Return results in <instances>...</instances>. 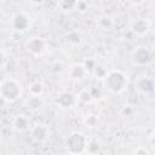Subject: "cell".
I'll return each mask as SVG.
<instances>
[{
    "instance_id": "cell-8",
    "label": "cell",
    "mask_w": 155,
    "mask_h": 155,
    "mask_svg": "<svg viewBox=\"0 0 155 155\" xmlns=\"http://www.w3.org/2000/svg\"><path fill=\"white\" fill-rule=\"evenodd\" d=\"M30 136L34 142L36 143H45L47 138L50 137V130L46 125H36L31 128Z\"/></svg>"
},
{
    "instance_id": "cell-2",
    "label": "cell",
    "mask_w": 155,
    "mask_h": 155,
    "mask_svg": "<svg viewBox=\"0 0 155 155\" xmlns=\"http://www.w3.org/2000/svg\"><path fill=\"white\" fill-rule=\"evenodd\" d=\"M21 85L15 79H6L0 82V97L7 102L13 103L21 97Z\"/></svg>"
},
{
    "instance_id": "cell-20",
    "label": "cell",
    "mask_w": 155,
    "mask_h": 155,
    "mask_svg": "<svg viewBox=\"0 0 155 155\" xmlns=\"http://www.w3.org/2000/svg\"><path fill=\"white\" fill-rule=\"evenodd\" d=\"M96 64H97L96 61L92 59V58H87V59H85V62L82 63V65H84V68H85V70H86L87 74H92V73H93V69H94Z\"/></svg>"
},
{
    "instance_id": "cell-17",
    "label": "cell",
    "mask_w": 155,
    "mask_h": 155,
    "mask_svg": "<svg viewBox=\"0 0 155 155\" xmlns=\"http://www.w3.org/2000/svg\"><path fill=\"white\" fill-rule=\"evenodd\" d=\"M29 91H30V94H34V96H41L42 92H44V85L42 82H33L29 87Z\"/></svg>"
},
{
    "instance_id": "cell-4",
    "label": "cell",
    "mask_w": 155,
    "mask_h": 155,
    "mask_svg": "<svg viewBox=\"0 0 155 155\" xmlns=\"http://www.w3.org/2000/svg\"><path fill=\"white\" fill-rule=\"evenodd\" d=\"M151 52L145 46H138L131 53V62L137 67H145L151 62Z\"/></svg>"
},
{
    "instance_id": "cell-16",
    "label": "cell",
    "mask_w": 155,
    "mask_h": 155,
    "mask_svg": "<svg viewBox=\"0 0 155 155\" xmlns=\"http://www.w3.org/2000/svg\"><path fill=\"white\" fill-rule=\"evenodd\" d=\"M76 98H78L79 102H81L84 104H87V103H90L92 101V94H91L90 90H82V91H80L78 93Z\"/></svg>"
},
{
    "instance_id": "cell-13",
    "label": "cell",
    "mask_w": 155,
    "mask_h": 155,
    "mask_svg": "<svg viewBox=\"0 0 155 155\" xmlns=\"http://www.w3.org/2000/svg\"><path fill=\"white\" fill-rule=\"evenodd\" d=\"M13 127L17 131H25L29 128V120L24 115H18L13 119Z\"/></svg>"
},
{
    "instance_id": "cell-23",
    "label": "cell",
    "mask_w": 155,
    "mask_h": 155,
    "mask_svg": "<svg viewBox=\"0 0 155 155\" xmlns=\"http://www.w3.org/2000/svg\"><path fill=\"white\" fill-rule=\"evenodd\" d=\"M7 63V57L2 50H0V69H2Z\"/></svg>"
},
{
    "instance_id": "cell-9",
    "label": "cell",
    "mask_w": 155,
    "mask_h": 155,
    "mask_svg": "<svg viewBox=\"0 0 155 155\" xmlns=\"http://www.w3.org/2000/svg\"><path fill=\"white\" fill-rule=\"evenodd\" d=\"M30 25V18L25 13H16L12 17V27L17 31H24Z\"/></svg>"
},
{
    "instance_id": "cell-6",
    "label": "cell",
    "mask_w": 155,
    "mask_h": 155,
    "mask_svg": "<svg viewBox=\"0 0 155 155\" xmlns=\"http://www.w3.org/2000/svg\"><path fill=\"white\" fill-rule=\"evenodd\" d=\"M150 21L147 18H136L132 23H131V30L134 35L137 36H144L148 34L149 29H150Z\"/></svg>"
},
{
    "instance_id": "cell-24",
    "label": "cell",
    "mask_w": 155,
    "mask_h": 155,
    "mask_svg": "<svg viewBox=\"0 0 155 155\" xmlns=\"http://www.w3.org/2000/svg\"><path fill=\"white\" fill-rule=\"evenodd\" d=\"M30 4H33V5H41L45 0H28Z\"/></svg>"
},
{
    "instance_id": "cell-15",
    "label": "cell",
    "mask_w": 155,
    "mask_h": 155,
    "mask_svg": "<svg viewBox=\"0 0 155 155\" xmlns=\"http://www.w3.org/2000/svg\"><path fill=\"white\" fill-rule=\"evenodd\" d=\"M65 41H67L68 44L75 46V45H79V44H80L81 36H80V34H79L78 31L73 30V31H69V33L65 35Z\"/></svg>"
},
{
    "instance_id": "cell-10",
    "label": "cell",
    "mask_w": 155,
    "mask_h": 155,
    "mask_svg": "<svg viewBox=\"0 0 155 155\" xmlns=\"http://www.w3.org/2000/svg\"><path fill=\"white\" fill-rule=\"evenodd\" d=\"M136 88L143 94H150L154 91V81L150 78H139L136 82Z\"/></svg>"
},
{
    "instance_id": "cell-12",
    "label": "cell",
    "mask_w": 155,
    "mask_h": 155,
    "mask_svg": "<svg viewBox=\"0 0 155 155\" xmlns=\"http://www.w3.org/2000/svg\"><path fill=\"white\" fill-rule=\"evenodd\" d=\"M69 74H70V78L74 79V80H81L87 73L84 68L82 64H73L70 70H69Z\"/></svg>"
},
{
    "instance_id": "cell-1",
    "label": "cell",
    "mask_w": 155,
    "mask_h": 155,
    "mask_svg": "<svg viewBox=\"0 0 155 155\" xmlns=\"http://www.w3.org/2000/svg\"><path fill=\"white\" fill-rule=\"evenodd\" d=\"M103 80L107 90L114 94L121 93L127 87V84H128L127 75L119 69H113L107 71V75L104 76Z\"/></svg>"
},
{
    "instance_id": "cell-22",
    "label": "cell",
    "mask_w": 155,
    "mask_h": 155,
    "mask_svg": "<svg viewBox=\"0 0 155 155\" xmlns=\"http://www.w3.org/2000/svg\"><path fill=\"white\" fill-rule=\"evenodd\" d=\"M85 124L88 126V127H94L97 125V117L94 115H90L87 116V119L85 120Z\"/></svg>"
},
{
    "instance_id": "cell-3",
    "label": "cell",
    "mask_w": 155,
    "mask_h": 155,
    "mask_svg": "<svg viewBox=\"0 0 155 155\" xmlns=\"http://www.w3.org/2000/svg\"><path fill=\"white\" fill-rule=\"evenodd\" d=\"M88 138L82 132H71L67 138V151L70 154H82L86 150Z\"/></svg>"
},
{
    "instance_id": "cell-19",
    "label": "cell",
    "mask_w": 155,
    "mask_h": 155,
    "mask_svg": "<svg viewBox=\"0 0 155 155\" xmlns=\"http://www.w3.org/2000/svg\"><path fill=\"white\" fill-rule=\"evenodd\" d=\"M97 79H104V76L107 75V69L101 65V64H96L94 69H93V73H92Z\"/></svg>"
},
{
    "instance_id": "cell-14",
    "label": "cell",
    "mask_w": 155,
    "mask_h": 155,
    "mask_svg": "<svg viewBox=\"0 0 155 155\" xmlns=\"http://www.w3.org/2000/svg\"><path fill=\"white\" fill-rule=\"evenodd\" d=\"M78 1L79 0H59V8L63 10V11H71L74 8H76V5H78Z\"/></svg>"
},
{
    "instance_id": "cell-21",
    "label": "cell",
    "mask_w": 155,
    "mask_h": 155,
    "mask_svg": "<svg viewBox=\"0 0 155 155\" xmlns=\"http://www.w3.org/2000/svg\"><path fill=\"white\" fill-rule=\"evenodd\" d=\"M133 154H136V155H150V151H149L145 147L139 145V147H137V148L134 149Z\"/></svg>"
},
{
    "instance_id": "cell-25",
    "label": "cell",
    "mask_w": 155,
    "mask_h": 155,
    "mask_svg": "<svg viewBox=\"0 0 155 155\" xmlns=\"http://www.w3.org/2000/svg\"><path fill=\"white\" fill-rule=\"evenodd\" d=\"M132 4H134V5H139V4H142L143 2V0H130Z\"/></svg>"
},
{
    "instance_id": "cell-5",
    "label": "cell",
    "mask_w": 155,
    "mask_h": 155,
    "mask_svg": "<svg viewBox=\"0 0 155 155\" xmlns=\"http://www.w3.org/2000/svg\"><path fill=\"white\" fill-rule=\"evenodd\" d=\"M45 47H46V42L42 38L39 36H34L30 38L27 42H25V48L27 51L33 54V56H41L45 52Z\"/></svg>"
},
{
    "instance_id": "cell-18",
    "label": "cell",
    "mask_w": 155,
    "mask_h": 155,
    "mask_svg": "<svg viewBox=\"0 0 155 155\" xmlns=\"http://www.w3.org/2000/svg\"><path fill=\"white\" fill-rule=\"evenodd\" d=\"M101 151V145L96 140H88L87 145H86V150L85 153H90V154H97Z\"/></svg>"
},
{
    "instance_id": "cell-7",
    "label": "cell",
    "mask_w": 155,
    "mask_h": 155,
    "mask_svg": "<svg viewBox=\"0 0 155 155\" xmlns=\"http://www.w3.org/2000/svg\"><path fill=\"white\" fill-rule=\"evenodd\" d=\"M78 102V98L74 93L71 92H68V91H64V92H61L57 98H56V103L58 104L59 108L62 109H69V108H73Z\"/></svg>"
},
{
    "instance_id": "cell-11",
    "label": "cell",
    "mask_w": 155,
    "mask_h": 155,
    "mask_svg": "<svg viewBox=\"0 0 155 155\" xmlns=\"http://www.w3.org/2000/svg\"><path fill=\"white\" fill-rule=\"evenodd\" d=\"M42 105H44V101H42L41 96H34V94H31L27 99V107L31 111H36V110L41 109Z\"/></svg>"
}]
</instances>
